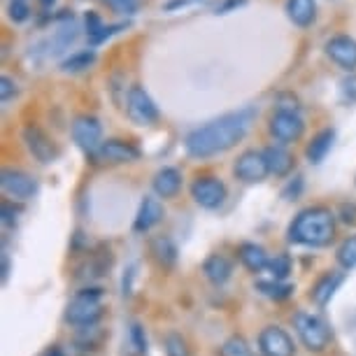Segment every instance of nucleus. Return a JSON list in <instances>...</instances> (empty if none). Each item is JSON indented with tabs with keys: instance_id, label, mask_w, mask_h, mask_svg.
<instances>
[{
	"instance_id": "a878e982",
	"label": "nucleus",
	"mask_w": 356,
	"mask_h": 356,
	"mask_svg": "<svg viewBox=\"0 0 356 356\" xmlns=\"http://www.w3.org/2000/svg\"><path fill=\"white\" fill-rule=\"evenodd\" d=\"M257 289L264 296H268V298H273V300H284V298H289V296L293 293V286L286 284V282H280V280L259 282Z\"/></svg>"
},
{
	"instance_id": "2eb2a0df",
	"label": "nucleus",
	"mask_w": 356,
	"mask_h": 356,
	"mask_svg": "<svg viewBox=\"0 0 356 356\" xmlns=\"http://www.w3.org/2000/svg\"><path fill=\"white\" fill-rule=\"evenodd\" d=\"M165 217L163 203L154 196H145V200L140 203V210L136 214V221H133V231L136 233H147L152 231L154 226H159Z\"/></svg>"
},
{
	"instance_id": "dca6fc26",
	"label": "nucleus",
	"mask_w": 356,
	"mask_h": 356,
	"mask_svg": "<svg viewBox=\"0 0 356 356\" xmlns=\"http://www.w3.org/2000/svg\"><path fill=\"white\" fill-rule=\"evenodd\" d=\"M284 10L289 22L298 29H307L317 22V0H286Z\"/></svg>"
},
{
	"instance_id": "a211bd4d",
	"label": "nucleus",
	"mask_w": 356,
	"mask_h": 356,
	"mask_svg": "<svg viewBox=\"0 0 356 356\" xmlns=\"http://www.w3.org/2000/svg\"><path fill=\"white\" fill-rule=\"evenodd\" d=\"M342 282H345V275H342V273H326V275H321V277L317 280V284L312 286V300L319 307L328 305V303H331V298L335 296V291L340 289Z\"/></svg>"
},
{
	"instance_id": "20e7f679",
	"label": "nucleus",
	"mask_w": 356,
	"mask_h": 356,
	"mask_svg": "<svg viewBox=\"0 0 356 356\" xmlns=\"http://www.w3.org/2000/svg\"><path fill=\"white\" fill-rule=\"evenodd\" d=\"M293 328L298 333L300 342L307 352H324V349L331 345V328L319 314L312 312H296L293 314Z\"/></svg>"
},
{
	"instance_id": "e433bc0d",
	"label": "nucleus",
	"mask_w": 356,
	"mask_h": 356,
	"mask_svg": "<svg viewBox=\"0 0 356 356\" xmlns=\"http://www.w3.org/2000/svg\"><path fill=\"white\" fill-rule=\"evenodd\" d=\"M17 214H19V210H15V205H10V203L0 205V221H3L5 228H12L17 224Z\"/></svg>"
},
{
	"instance_id": "7c9ffc66",
	"label": "nucleus",
	"mask_w": 356,
	"mask_h": 356,
	"mask_svg": "<svg viewBox=\"0 0 356 356\" xmlns=\"http://www.w3.org/2000/svg\"><path fill=\"white\" fill-rule=\"evenodd\" d=\"M103 3L119 17H133L140 10V0H103Z\"/></svg>"
},
{
	"instance_id": "6ab92c4d",
	"label": "nucleus",
	"mask_w": 356,
	"mask_h": 356,
	"mask_svg": "<svg viewBox=\"0 0 356 356\" xmlns=\"http://www.w3.org/2000/svg\"><path fill=\"white\" fill-rule=\"evenodd\" d=\"M75 38H77V29H75V24H63L61 29H58L56 33H54V38H47L44 42H40L38 47H47L44 54H47V58H54V56H58V54H63L68 47L75 42Z\"/></svg>"
},
{
	"instance_id": "c756f323",
	"label": "nucleus",
	"mask_w": 356,
	"mask_h": 356,
	"mask_svg": "<svg viewBox=\"0 0 356 356\" xmlns=\"http://www.w3.org/2000/svg\"><path fill=\"white\" fill-rule=\"evenodd\" d=\"M163 349L165 356H191L189 345H186V340L179 333H168L163 338Z\"/></svg>"
},
{
	"instance_id": "c85d7f7f",
	"label": "nucleus",
	"mask_w": 356,
	"mask_h": 356,
	"mask_svg": "<svg viewBox=\"0 0 356 356\" xmlns=\"http://www.w3.org/2000/svg\"><path fill=\"white\" fill-rule=\"evenodd\" d=\"M291 257L289 254H277L275 259H270V264H268V270H270L273 275V280H280V282H284L289 275H291Z\"/></svg>"
},
{
	"instance_id": "4be33fe9",
	"label": "nucleus",
	"mask_w": 356,
	"mask_h": 356,
	"mask_svg": "<svg viewBox=\"0 0 356 356\" xmlns=\"http://www.w3.org/2000/svg\"><path fill=\"white\" fill-rule=\"evenodd\" d=\"M203 273H205V277L212 282V284H226L228 280H231V275H233V264L228 261L226 257H221V254H212V257H207L205 259V264H203Z\"/></svg>"
},
{
	"instance_id": "6e6552de",
	"label": "nucleus",
	"mask_w": 356,
	"mask_h": 356,
	"mask_svg": "<svg viewBox=\"0 0 356 356\" xmlns=\"http://www.w3.org/2000/svg\"><path fill=\"white\" fill-rule=\"evenodd\" d=\"M226 196H228L226 184L219 177H212V175H203V177H198L191 184V198L200 207H205V210H217V207L224 205Z\"/></svg>"
},
{
	"instance_id": "aec40b11",
	"label": "nucleus",
	"mask_w": 356,
	"mask_h": 356,
	"mask_svg": "<svg viewBox=\"0 0 356 356\" xmlns=\"http://www.w3.org/2000/svg\"><path fill=\"white\" fill-rule=\"evenodd\" d=\"M238 257H240L243 266L250 273L268 270V264H270V259H268V252L261 245H257V243H243V245L238 247Z\"/></svg>"
},
{
	"instance_id": "9b49d317",
	"label": "nucleus",
	"mask_w": 356,
	"mask_h": 356,
	"mask_svg": "<svg viewBox=\"0 0 356 356\" xmlns=\"http://www.w3.org/2000/svg\"><path fill=\"white\" fill-rule=\"evenodd\" d=\"M0 186H3L5 196L15 200H31L38 193V179L17 168H5L0 175Z\"/></svg>"
},
{
	"instance_id": "f8f14e48",
	"label": "nucleus",
	"mask_w": 356,
	"mask_h": 356,
	"mask_svg": "<svg viewBox=\"0 0 356 356\" xmlns=\"http://www.w3.org/2000/svg\"><path fill=\"white\" fill-rule=\"evenodd\" d=\"M324 51L338 68L347 72L356 70V40L352 35H333L326 40Z\"/></svg>"
},
{
	"instance_id": "cd10ccee",
	"label": "nucleus",
	"mask_w": 356,
	"mask_h": 356,
	"mask_svg": "<svg viewBox=\"0 0 356 356\" xmlns=\"http://www.w3.org/2000/svg\"><path fill=\"white\" fill-rule=\"evenodd\" d=\"M219 356H254L252 347L243 335H231L224 345L219 347Z\"/></svg>"
},
{
	"instance_id": "9d476101",
	"label": "nucleus",
	"mask_w": 356,
	"mask_h": 356,
	"mask_svg": "<svg viewBox=\"0 0 356 356\" xmlns=\"http://www.w3.org/2000/svg\"><path fill=\"white\" fill-rule=\"evenodd\" d=\"M22 138H24V143H26V149L33 154V159H35L38 163L47 165V163H54V161H56L58 147L42 129H40V126H35V124L24 126Z\"/></svg>"
},
{
	"instance_id": "bb28decb",
	"label": "nucleus",
	"mask_w": 356,
	"mask_h": 356,
	"mask_svg": "<svg viewBox=\"0 0 356 356\" xmlns=\"http://www.w3.org/2000/svg\"><path fill=\"white\" fill-rule=\"evenodd\" d=\"M335 259H338V264L345 268V270L356 268V235H349V238L342 240L338 252H335Z\"/></svg>"
},
{
	"instance_id": "1a4fd4ad",
	"label": "nucleus",
	"mask_w": 356,
	"mask_h": 356,
	"mask_svg": "<svg viewBox=\"0 0 356 356\" xmlns=\"http://www.w3.org/2000/svg\"><path fill=\"white\" fill-rule=\"evenodd\" d=\"M270 136L282 145L296 143V140L303 138L305 133V122L298 112H284V110H275L270 117Z\"/></svg>"
},
{
	"instance_id": "f704fd0d",
	"label": "nucleus",
	"mask_w": 356,
	"mask_h": 356,
	"mask_svg": "<svg viewBox=\"0 0 356 356\" xmlns=\"http://www.w3.org/2000/svg\"><path fill=\"white\" fill-rule=\"evenodd\" d=\"M84 24H86V35H89V40H91L93 35H98V33L105 29V22L100 19L98 12H93V10H91V12H86Z\"/></svg>"
},
{
	"instance_id": "c9c22d12",
	"label": "nucleus",
	"mask_w": 356,
	"mask_h": 356,
	"mask_svg": "<svg viewBox=\"0 0 356 356\" xmlns=\"http://www.w3.org/2000/svg\"><path fill=\"white\" fill-rule=\"evenodd\" d=\"M122 29H126V24H110V26H105V29L100 31L98 35H93V38L89 40V42H91L93 47H96V44H103L105 40H110L112 35H117V33L122 31Z\"/></svg>"
},
{
	"instance_id": "393cba45",
	"label": "nucleus",
	"mask_w": 356,
	"mask_h": 356,
	"mask_svg": "<svg viewBox=\"0 0 356 356\" xmlns=\"http://www.w3.org/2000/svg\"><path fill=\"white\" fill-rule=\"evenodd\" d=\"M93 63H96V51H93V49H82V51L70 54V56L61 63V70L63 72H82V70H86Z\"/></svg>"
},
{
	"instance_id": "79ce46f5",
	"label": "nucleus",
	"mask_w": 356,
	"mask_h": 356,
	"mask_svg": "<svg viewBox=\"0 0 356 356\" xmlns=\"http://www.w3.org/2000/svg\"><path fill=\"white\" fill-rule=\"evenodd\" d=\"M300 186H303V182H300V177H296V191H300ZM289 193H293V184H289V189L284 191L286 200H289ZM293 196H296V193H293Z\"/></svg>"
},
{
	"instance_id": "7ed1b4c3",
	"label": "nucleus",
	"mask_w": 356,
	"mask_h": 356,
	"mask_svg": "<svg viewBox=\"0 0 356 356\" xmlns=\"http://www.w3.org/2000/svg\"><path fill=\"white\" fill-rule=\"evenodd\" d=\"M103 289L89 286L72 296V300L65 307V321L79 328L96 326V321L103 317Z\"/></svg>"
},
{
	"instance_id": "412c9836",
	"label": "nucleus",
	"mask_w": 356,
	"mask_h": 356,
	"mask_svg": "<svg viewBox=\"0 0 356 356\" xmlns=\"http://www.w3.org/2000/svg\"><path fill=\"white\" fill-rule=\"evenodd\" d=\"M264 154H266L268 168H270V175H275V177H286V175L293 170V156H291V152L284 149L282 145L268 147V149H264Z\"/></svg>"
},
{
	"instance_id": "f257e3e1",
	"label": "nucleus",
	"mask_w": 356,
	"mask_h": 356,
	"mask_svg": "<svg viewBox=\"0 0 356 356\" xmlns=\"http://www.w3.org/2000/svg\"><path fill=\"white\" fill-rule=\"evenodd\" d=\"M257 110L254 107H243L228 114H221L219 119H212L200 129H193L184 140V149L193 159H210L217 154L233 149L240 140L250 133Z\"/></svg>"
},
{
	"instance_id": "a19ab883",
	"label": "nucleus",
	"mask_w": 356,
	"mask_h": 356,
	"mask_svg": "<svg viewBox=\"0 0 356 356\" xmlns=\"http://www.w3.org/2000/svg\"><path fill=\"white\" fill-rule=\"evenodd\" d=\"M8 275H10V259L8 254H3V282H8Z\"/></svg>"
},
{
	"instance_id": "423d86ee",
	"label": "nucleus",
	"mask_w": 356,
	"mask_h": 356,
	"mask_svg": "<svg viewBox=\"0 0 356 356\" xmlns=\"http://www.w3.org/2000/svg\"><path fill=\"white\" fill-rule=\"evenodd\" d=\"M233 175L245 184H257L264 182V179L270 175V168H268L266 154L257 152V149H247L238 156L233 165Z\"/></svg>"
},
{
	"instance_id": "ea45409f",
	"label": "nucleus",
	"mask_w": 356,
	"mask_h": 356,
	"mask_svg": "<svg viewBox=\"0 0 356 356\" xmlns=\"http://www.w3.org/2000/svg\"><path fill=\"white\" fill-rule=\"evenodd\" d=\"M342 221H345V224H356V207L354 205L342 207Z\"/></svg>"
},
{
	"instance_id": "4468645a",
	"label": "nucleus",
	"mask_w": 356,
	"mask_h": 356,
	"mask_svg": "<svg viewBox=\"0 0 356 356\" xmlns=\"http://www.w3.org/2000/svg\"><path fill=\"white\" fill-rule=\"evenodd\" d=\"M98 161H103V163H133V161L140 159V149L133 143H126V140H105L103 147L98 149L96 154Z\"/></svg>"
},
{
	"instance_id": "b1692460",
	"label": "nucleus",
	"mask_w": 356,
	"mask_h": 356,
	"mask_svg": "<svg viewBox=\"0 0 356 356\" xmlns=\"http://www.w3.org/2000/svg\"><path fill=\"white\" fill-rule=\"evenodd\" d=\"M149 252L156 259V264L163 268H172L177 264V247H175V243L168 235H156L149 243Z\"/></svg>"
},
{
	"instance_id": "39448f33",
	"label": "nucleus",
	"mask_w": 356,
	"mask_h": 356,
	"mask_svg": "<svg viewBox=\"0 0 356 356\" xmlns=\"http://www.w3.org/2000/svg\"><path fill=\"white\" fill-rule=\"evenodd\" d=\"M72 140H75V145L86 154V156L96 159L98 149L105 143L103 126H100V122L96 117H89V114L77 117L75 122H72Z\"/></svg>"
},
{
	"instance_id": "473e14b6",
	"label": "nucleus",
	"mask_w": 356,
	"mask_h": 356,
	"mask_svg": "<svg viewBox=\"0 0 356 356\" xmlns=\"http://www.w3.org/2000/svg\"><path fill=\"white\" fill-rule=\"evenodd\" d=\"M129 340H131V347L136 349L138 354L147 352V335H145V328L140 324H133L129 328Z\"/></svg>"
},
{
	"instance_id": "37998d69",
	"label": "nucleus",
	"mask_w": 356,
	"mask_h": 356,
	"mask_svg": "<svg viewBox=\"0 0 356 356\" xmlns=\"http://www.w3.org/2000/svg\"><path fill=\"white\" fill-rule=\"evenodd\" d=\"M40 5H42L44 10H51L54 5H56V0H40Z\"/></svg>"
},
{
	"instance_id": "ddd939ff",
	"label": "nucleus",
	"mask_w": 356,
	"mask_h": 356,
	"mask_svg": "<svg viewBox=\"0 0 356 356\" xmlns=\"http://www.w3.org/2000/svg\"><path fill=\"white\" fill-rule=\"evenodd\" d=\"M259 347L264 356H293L296 345L284 328L280 326H266L259 333Z\"/></svg>"
},
{
	"instance_id": "5701e85b",
	"label": "nucleus",
	"mask_w": 356,
	"mask_h": 356,
	"mask_svg": "<svg viewBox=\"0 0 356 356\" xmlns=\"http://www.w3.org/2000/svg\"><path fill=\"white\" fill-rule=\"evenodd\" d=\"M333 140H335V131L333 129H324L319 131L317 136L310 140V145L305 147V156L310 161L312 165H319L321 161L328 156V152H331L333 147Z\"/></svg>"
},
{
	"instance_id": "58836bf2",
	"label": "nucleus",
	"mask_w": 356,
	"mask_h": 356,
	"mask_svg": "<svg viewBox=\"0 0 356 356\" xmlns=\"http://www.w3.org/2000/svg\"><path fill=\"white\" fill-rule=\"evenodd\" d=\"M245 3H247V0H224V3H221L219 8H217V15H228V12L243 8Z\"/></svg>"
},
{
	"instance_id": "72a5a7b5",
	"label": "nucleus",
	"mask_w": 356,
	"mask_h": 356,
	"mask_svg": "<svg viewBox=\"0 0 356 356\" xmlns=\"http://www.w3.org/2000/svg\"><path fill=\"white\" fill-rule=\"evenodd\" d=\"M17 93H19V86H17L15 79L8 77V75L0 77V100H3V103H10Z\"/></svg>"
},
{
	"instance_id": "4c0bfd02",
	"label": "nucleus",
	"mask_w": 356,
	"mask_h": 356,
	"mask_svg": "<svg viewBox=\"0 0 356 356\" xmlns=\"http://www.w3.org/2000/svg\"><path fill=\"white\" fill-rule=\"evenodd\" d=\"M340 91H342V98L345 100H356V77L349 75L347 79H342Z\"/></svg>"
},
{
	"instance_id": "f3484780",
	"label": "nucleus",
	"mask_w": 356,
	"mask_h": 356,
	"mask_svg": "<svg viewBox=\"0 0 356 356\" xmlns=\"http://www.w3.org/2000/svg\"><path fill=\"white\" fill-rule=\"evenodd\" d=\"M154 191H156V196L161 198H175L182 189V172L177 170V168H161V170L154 175Z\"/></svg>"
},
{
	"instance_id": "f03ea898",
	"label": "nucleus",
	"mask_w": 356,
	"mask_h": 356,
	"mask_svg": "<svg viewBox=\"0 0 356 356\" xmlns=\"http://www.w3.org/2000/svg\"><path fill=\"white\" fill-rule=\"evenodd\" d=\"M335 238V214L328 207H307L289 226V240L303 247H326Z\"/></svg>"
},
{
	"instance_id": "0eeeda50",
	"label": "nucleus",
	"mask_w": 356,
	"mask_h": 356,
	"mask_svg": "<svg viewBox=\"0 0 356 356\" xmlns=\"http://www.w3.org/2000/svg\"><path fill=\"white\" fill-rule=\"evenodd\" d=\"M126 112L138 126H149L159 119V107L154 98L145 91V86H131L126 96Z\"/></svg>"
},
{
	"instance_id": "2f4dec72",
	"label": "nucleus",
	"mask_w": 356,
	"mask_h": 356,
	"mask_svg": "<svg viewBox=\"0 0 356 356\" xmlns=\"http://www.w3.org/2000/svg\"><path fill=\"white\" fill-rule=\"evenodd\" d=\"M8 17H10L15 24L29 22V19H31V5H29V0H10V5H8Z\"/></svg>"
}]
</instances>
